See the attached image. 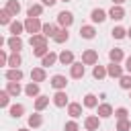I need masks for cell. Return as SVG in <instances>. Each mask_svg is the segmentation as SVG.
Returning a JSON list of instances; mask_svg holds the SVG:
<instances>
[{
    "mask_svg": "<svg viewBox=\"0 0 131 131\" xmlns=\"http://www.w3.org/2000/svg\"><path fill=\"white\" fill-rule=\"evenodd\" d=\"M41 29H43V23L39 18H31V16L25 18V31L29 35H37V33H41Z\"/></svg>",
    "mask_w": 131,
    "mask_h": 131,
    "instance_id": "cell-1",
    "label": "cell"
},
{
    "mask_svg": "<svg viewBox=\"0 0 131 131\" xmlns=\"http://www.w3.org/2000/svg\"><path fill=\"white\" fill-rule=\"evenodd\" d=\"M57 25H59L61 29H70V27L74 25V12H70V10L57 12Z\"/></svg>",
    "mask_w": 131,
    "mask_h": 131,
    "instance_id": "cell-2",
    "label": "cell"
},
{
    "mask_svg": "<svg viewBox=\"0 0 131 131\" xmlns=\"http://www.w3.org/2000/svg\"><path fill=\"white\" fill-rule=\"evenodd\" d=\"M51 102H53L57 108H63V106H68V104H70V100H68V94H66V90H55V94L51 96Z\"/></svg>",
    "mask_w": 131,
    "mask_h": 131,
    "instance_id": "cell-3",
    "label": "cell"
},
{
    "mask_svg": "<svg viewBox=\"0 0 131 131\" xmlns=\"http://www.w3.org/2000/svg\"><path fill=\"white\" fill-rule=\"evenodd\" d=\"M82 63L84 66H96L98 63V51L96 49H86L82 53Z\"/></svg>",
    "mask_w": 131,
    "mask_h": 131,
    "instance_id": "cell-4",
    "label": "cell"
},
{
    "mask_svg": "<svg viewBox=\"0 0 131 131\" xmlns=\"http://www.w3.org/2000/svg\"><path fill=\"white\" fill-rule=\"evenodd\" d=\"M84 74H86V66H84L82 61H74V63L70 66V76H72L74 80L84 78Z\"/></svg>",
    "mask_w": 131,
    "mask_h": 131,
    "instance_id": "cell-5",
    "label": "cell"
},
{
    "mask_svg": "<svg viewBox=\"0 0 131 131\" xmlns=\"http://www.w3.org/2000/svg\"><path fill=\"white\" fill-rule=\"evenodd\" d=\"M23 45H25V43H23L20 37H12V35H10V37L6 39V47L10 49V53H20Z\"/></svg>",
    "mask_w": 131,
    "mask_h": 131,
    "instance_id": "cell-6",
    "label": "cell"
},
{
    "mask_svg": "<svg viewBox=\"0 0 131 131\" xmlns=\"http://www.w3.org/2000/svg\"><path fill=\"white\" fill-rule=\"evenodd\" d=\"M4 78H6L8 82H20V80L25 78V74H23L20 68H8V70L4 72Z\"/></svg>",
    "mask_w": 131,
    "mask_h": 131,
    "instance_id": "cell-7",
    "label": "cell"
},
{
    "mask_svg": "<svg viewBox=\"0 0 131 131\" xmlns=\"http://www.w3.org/2000/svg\"><path fill=\"white\" fill-rule=\"evenodd\" d=\"M98 127H100V117L98 115H88L84 119V129L86 131H98Z\"/></svg>",
    "mask_w": 131,
    "mask_h": 131,
    "instance_id": "cell-8",
    "label": "cell"
},
{
    "mask_svg": "<svg viewBox=\"0 0 131 131\" xmlns=\"http://www.w3.org/2000/svg\"><path fill=\"white\" fill-rule=\"evenodd\" d=\"M106 18H108V12L102 10V8H92V10H90V20H92L94 25H96V23L100 25V23H104Z\"/></svg>",
    "mask_w": 131,
    "mask_h": 131,
    "instance_id": "cell-9",
    "label": "cell"
},
{
    "mask_svg": "<svg viewBox=\"0 0 131 131\" xmlns=\"http://www.w3.org/2000/svg\"><path fill=\"white\" fill-rule=\"evenodd\" d=\"M106 74H108V78H117V80H119L121 76H125V68L119 66V63H113V61H111V63L106 66Z\"/></svg>",
    "mask_w": 131,
    "mask_h": 131,
    "instance_id": "cell-10",
    "label": "cell"
},
{
    "mask_svg": "<svg viewBox=\"0 0 131 131\" xmlns=\"http://www.w3.org/2000/svg\"><path fill=\"white\" fill-rule=\"evenodd\" d=\"M49 84H51L55 90H66V86H68V78L61 76V74H55V76H51Z\"/></svg>",
    "mask_w": 131,
    "mask_h": 131,
    "instance_id": "cell-11",
    "label": "cell"
},
{
    "mask_svg": "<svg viewBox=\"0 0 131 131\" xmlns=\"http://www.w3.org/2000/svg\"><path fill=\"white\" fill-rule=\"evenodd\" d=\"M4 90L12 96V98H16L20 92H25V88L20 86V82H6V86H4Z\"/></svg>",
    "mask_w": 131,
    "mask_h": 131,
    "instance_id": "cell-12",
    "label": "cell"
},
{
    "mask_svg": "<svg viewBox=\"0 0 131 131\" xmlns=\"http://www.w3.org/2000/svg\"><path fill=\"white\" fill-rule=\"evenodd\" d=\"M96 111H98V117H100V119H108V117L115 115V108H113L108 102H100V104L96 106Z\"/></svg>",
    "mask_w": 131,
    "mask_h": 131,
    "instance_id": "cell-13",
    "label": "cell"
},
{
    "mask_svg": "<svg viewBox=\"0 0 131 131\" xmlns=\"http://www.w3.org/2000/svg\"><path fill=\"white\" fill-rule=\"evenodd\" d=\"M59 29H61V27H59V25H55V23H43V29H41V33H43L47 39H49V37L53 39V37H55V33H57Z\"/></svg>",
    "mask_w": 131,
    "mask_h": 131,
    "instance_id": "cell-14",
    "label": "cell"
},
{
    "mask_svg": "<svg viewBox=\"0 0 131 131\" xmlns=\"http://www.w3.org/2000/svg\"><path fill=\"white\" fill-rule=\"evenodd\" d=\"M29 45L35 49V47H43V45H47V37L43 35V33H37V35H31L29 37Z\"/></svg>",
    "mask_w": 131,
    "mask_h": 131,
    "instance_id": "cell-15",
    "label": "cell"
},
{
    "mask_svg": "<svg viewBox=\"0 0 131 131\" xmlns=\"http://www.w3.org/2000/svg\"><path fill=\"white\" fill-rule=\"evenodd\" d=\"M47 80V72H45V68H33L31 70V82H45Z\"/></svg>",
    "mask_w": 131,
    "mask_h": 131,
    "instance_id": "cell-16",
    "label": "cell"
},
{
    "mask_svg": "<svg viewBox=\"0 0 131 131\" xmlns=\"http://www.w3.org/2000/svg\"><path fill=\"white\" fill-rule=\"evenodd\" d=\"M108 18H113V20H123V18H125V8L113 4L111 10H108Z\"/></svg>",
    "mask_w": 131,
    "mask_h": 131,
    "instance_id": "cell-17",
    "label": "cell"
},
{
    "mask_svg": "<svg viewBox=\"0 0 131 131\" xmlns=\"http://www.w3.org/2000/svg\"><path fill=\"white\" fill-rule=\"evenodd\" d=\"M8 33H10L12 37H20V33H27V31H25V23H20V20H12L10 27H8Z\"/></svg>",
    "mask_w": 131,
    "mask_h": 131,
    "instance_id": "cell-18",
    "label": "cell"
},
{
    "mask_svg": "<svg viewBox=\"0 0 131 131\" xmlns=\"http://www.w3.org/2000/svg\"><path fill=\"white\" fill-rule=\"evenodd\" d=\"M108 59H111L113 63H121V61H125V53H123V49H121V47H113V49L108 51Z\"/></svg>",
    "mask_w": 131,
    "mask_h": 131,
    "instance_id": "cell-19",
    "label": "cell"
},
{
    "mask_svg": "<svg viewBox=\"0 0 131 131\" xmlns=\"http://www.w3.org/2000/svg\"><path fill=\"white\" fill-rule=\"evenodd\" d=\"M59 61V53H53V51H49L43 59H41V68H51V66H55Z\"/></svg>",
    "mask_w": 131,
    "mask_h": 131,
    "instance_id": "cell-20",
    "label": "cell"
},
{
    "mask_svg": "<svg viewBox=\"0 0 131 131\" xmlns=\"http://www.w3.org/2000/svg\"><path fill=\"white\" fill-rule=\"evenodd\" d=\"M80 37H82V39H94V37H96L94 25H82V27H80Z\"/></svg>",
    "mask_w": 131,
    "mask_h": 131,
    "instance_id": "cell-21",
    "label": "cell"
},
{
    "mask_svg": "<svg viewBox=\"0 0 131 131\" xmlns=\"http://www.w3.org/2000/svg\"><path fill=\"white\" fill-rule=\"evenodd\" d=\"M25 94H27V96H31V98L41 96V88H39V84H37V82H29V84L25 86Z\"/></svg>",
    "mask_w": 131,
    "mask_h": 131,
    "instance_id": "cell-22",
    "label": "cell"
},
{
    "mask_svg": "<svg viewBox=\"0 0 131 131\" xmlns=\"http://www.w3.org/2000/svg\"><path fill=\"white\" fill-rule=\"evenodd\" d=\"M8 115H10L12 119H20V117L25 115V104H20V102L10 104V106H8Z\"/></svg>",
    "mask_w": 131,
    "mask_h": 131,
    "instance_id": "cell-23",
    "label": "cell"
},
{
    "mask_svg": "<svg viewBox=\"0 0 131 131\" xmlns=\"http://www.w3.org/2000/svg\"><path fill=\"white\" fill-rule=\"evenodd\" d=\"M82 106H84V104H80V102H70V104H68V115H70L72 119L82 117Z\"/></svg>",
    "mask_w": 131,
    "mask_h": 131,
    "instance_id": "cell-24",
    "label": "cell"
},
{
    "mask_svg": "<svg viewBox=\"0 0 131 131\" xmlns=\"http://www.w3.org/2000/svg\"><path fill=\"white\" fill-rule=\"evenodd\" d=\"M4 8H6L12 16H18V12H20V2H18V0H6Z\"/></svg>",
    "mask_w": 131,
    "mask_h": 131,
    "instance_id": "cell-25",
    "label": "cell"
},
{
    "mask_svg": "<svg viewBox=\"0 0 131 131\" xmlns=\"http://www.w3.org/2000/svg\"><path fill=\"white\" fill-rule=\"evenodd\" d=\"M43 4H31L29 8H27V16H31V18H39L41 14H43Z\"/></svg>",
    "mask_w": 131,
    "mask_h": 131,
    "instance_id": "cell-26",
    "label": "cell"
},
{
    "mask_svg": "<svg viewBox=\"0 0 131 131\" xmlns=\"http://www.w3.org/2000/svg\"><path fill=\"white\" fill-rule=\"evenodd\" d=\"M76 59H74V53L70 51V49H63L61 53H59V63L61 66H72Z\"/></svg>",
    "mask_w": 131,
    "mask_h": 131,
    "instance_id": "cell-27",
    "label": "cell"
},
{
    "mask_svg": "<svg viewBox=\"0 0 131 131\" xmlns=\"http://www.w3.org/2000/svg\"><path fill=\"white\" fill-rule=\"evenodd\" d=\"M108 74H106V66H100V63H96L94 68H92V78L94 80H104Z\"/></svg>",
    "mask_w": 131,
    "mask_h": 131,
    "instance_id": "cell-28",
    "label": "cell"
},
{
    "mask_svg": "<svg viewBox=\"0 0 131 131\" xmlns=\"http://www.w3.org/2000/svg\"><path fill=\"white\" fill-rule=\"evenodd\" d=\"M82 104H84L86 108H96V106H98V96H96V94H92V92H88V94L84 96Z\"/></svg>",
    "mask_w": 131,
    "mask_h": 131,
    "instance_id": "cell-29",
    "label": "cell"
},
{
    "mask_svg": "<svg viewBox=\"0 0 131 131\" xmlns=\"http://www.w3.org/2000/svg\"><path fill=\"white\" fill-rule=\"evenodd\" d=\"M47 106H49V96H47V94H41V96L35 98V111H37V113H41V111L47 108Z\"/></svg>",
    "mask_w": 131,
    "mask_h": 131,
    "instance_id": "cell-30",
    "label": "cell"
},
{
    "mask_svg": "<svg viewBox=\"0 0 131 131\" xmlns=\"http://www.w3.org/2000/svg\"><path fill=\"white\" fill-rule=\"evenodd\" d=\"M43 125V117H41V113H33V115H29V127L31 129H39Z\"/></svg>",
    "mask_w": 131,
    "mask_h": 131,
    "instance_id": "cell-31",
    "label": "cell"
},
{
    "mask_svg": "<svg viewBox=\"0 0 131 131\" xmlns=\"http://www.w3.org/2000/svg\"><path fill=\"white\" fill-rule=\"evenodd\" d=\"M68 39H70V31H68V29H59V31L55 33V37H53V41H55V43H59V45H61V43H66Z\"/></svg>",
    "mask_w": 131,
    "mask_h": 131,
    "instance_id": "cell-32",
    "label": "cell"
},
{
    "mask_svg": "<svg viewBox=\"0 0 131 131\" xmlns=\"http://www.w3.org/2000/svg\"><path fill=\"white\" fill-rule=\"evenodd\" d=\"M111 35H113V39H125V37H127V29L121 27V25H117V27H113Z\"/></svg>",
    "mask_w": 131,
    "mask_h": 131,
    "instance_id": "cell-33",
    "label": "cell"
},
{
    "mask_svg": "<svg viewBox=\"0 0 131 131\" xmlns=\"http://www.w3.org/2000/svg\"><path fill=\"white\" fill-rule=\"evenodd\" d=\"M10 23H12V14H10L6 8H2V10H0V25L10 27Z\"/></svg>",
    "mask_w": 131,
    "mask_h": 131,
    "instance_id": "cell-34",
    "label": "cell"
},
{
    "mask_svg": "<svg viewBox=\"0 0 131 131\" xmlns=\"http://www.w3.org/2000/svg\"><path fill=\"white\" fill-rule=\"evenodd\" d=\"M20 63H23L20 53H10V57H8V68H18Z\"/></svg>",
    "mask_w": 131,
    "mask_h": 131,
    "instance_id": "cell-35",
    "label": "cell"
},
{
    "mask_svg": "<svg viewBox=\"0 0 131 131\" xmlns=\"http://www.w3.org/2000/svg\"><path fill=\"white\" fill-rule=\"evenodd\" d=\"M119 86H121L123 90H131V74L121 76V78H119Z\"/></svg>",
    "mask_w": 131,
    "mask_h": 131,
    "instance_id": "cell-36",
    "label": "cell"
},
{
    "mask_svg": "<svg viewBox=\"0 0 131 131\" xmlns=\"http://www.w3.org/2000/svg\"><path fill=\"white\" fill-rule=\"evenodd\" d=\"M129 129H131V121H129V119H121V121H117L115 131H129Z\"/></svg>",
    "mask_w": 131,
    "mask_h": 131,
    "instance_id": "cell-37",
    "label": "cell"
},
{
    "mask_svg": "<svg viewBox=\"0 0 131 131\" xmlns=\"http://www.w3.org/2000/svg\"><path fill=\"white\" fill-rule=\"evenodd\" d=\"M10 98H12V96H10L6 90H2V92H0V106H2V108L10 106Z\"/></svg>",
    "mask_w": 131,
    "mask_h": 131,
    "instance_id": "cell-38",
    "label": "cell"
},
{
    "mask_svg": "<svg viewBox=\"0 0 131 131\" xmlns=\"http://www.w3.org/2000/svg\"><path fill=\"white\" fill-rule=\"evenodd\" d=\"M47 53H49V47H47V45H43V47H35V49H33V55H35V57H41V59H43Z\"/></svg>",
    "mask_w": 131,
    "mask_h": 131,
    "instance_id": "cell-39",
    "label": "cell"
},
{
    "mask_svg": "<svg viewBox=\"0 0 131 131\" xmlns=\"http://www.w3.org/2000/svg\"><path fill=\"white\" fill-rule=\"evenodd\" d=\"M127 115H129V111H127L125 106H119V108H115V117H117V121H121V119H127Z\"/></svg>",
    "mask_w": 131,
    "mask_h": 131,
    "instance_id": "cell-40",
    "label": "cell"
},
{
    "mask_svg": "<svg viewBox=\"0 0 131 131\" xmlns=\"http://www.w3.org/2000/svg\"><path fill=\"white\" fill-rule=\"evenodd\" d=\"M63 131H80V125L76 121H68L66 127H63Z\"/></svg>",
    "mask_w": 131,
    "mask_h": 131,
    "instance_id": "cell-41",
    "label": "cell"
},
{
    "mask_svg": "<svg viewBox=\"0 0 131 131\" xmlns=\"http://www.w3.org/2000/svg\"><path fill=\"white\" fill-rule=\"evenodd\" d=\"M8 53L4 51V49H0V66H8Z\"/></svg>",
    "mask_w": 131,
    "mask_h": 131,
    "instance_id": "cell-42",
    "label": "cell"
},
{
    "mask_svg": "<svg viewBox=\"0 0 131 131\" xmlns=\"http://www.w3.org/2000/svg\"><path fill=\"white\" fill-rule=\"evenodd\" d=\"M125 72H127V74H131V55H129V57H125Z\"/></svg>",
    "mask_w": 131,
    "mask_h": 131,
    "instance_id": "cell-43",
    "label": "cell"
},
{
    "mask_svg": "<svg viewBox=\"0 0 131 131\" xmlns=\"http://www.w3.org/2000/svg\"><path fill=\"white\" fill-rule=\"evenodd\" d=\"M55 2H59V0H41V4H43V6H49V8L55 6Z\"/></svg>",
    "mask_w": 131,
    "mask_h": 131,
    "instance_id": "cell-44",
    "label": "cell"
},
{
    "mask_svg": "<svg viewBox=\"0 0 131 131\" xmlns=\"http://www.w3.org/2000/svg\"><path fill=\"white\" fill-rule=\"evenodd\" d=\"M111 2H113V4H117V6H123L127 0H111Z\"/></svg>",
    "mask_w": 131,
    "mask_h": 131,
    "instance_id": "cell-45",
    "label": "cell"
},
{
    "mask_svg": "<svg viewBox=\"0 0 131 131\" xmlns=\"http://www.w3.org/2000/svg\"><path fill=\"white\" fill-rule=\"evenodd\" d=\"M127 37H129V39H131V27H129V29H127Z\"/></svg>",
    "mask_w": 131,
    "mask_h": 131,
    "instance_id": "cell-46",
    "label": "cell"
},
{
    "mask_svg": "<svg viewBox=\"0 0 131 131\" xmlns=\"http://www.w3.org/2000/svg\"><path fill=\"white\" fill-rule=\"evenodd\" d=\"M16 131H29V129H27V127H20V129H16Z\"/></svg>",
    "mask_w": 131,
    "mask_h": 131,
    "instance_id": "cell-47",
    "label": "cell"
},
{
    "mask_svg": "<svg viewBox=\"0 0 131 131\" xmlns=\"http://www.w3.org/2000/svg\"><path fill=\"white\" fill-rule=\"evenodd\" d=\"M61 2H72V0H61Z\"/></svg>",
    "mask_w": 131,
    "mask_h": 131,
    "instance_id": "cell-48",
    "label": "cell"
},
{
    "mask_svg": "<svg viewBox=\"0 0 131 131\" xmlns=\"http://www.w3.org/2000/svg\"><path fill=\"white\" fill-rule=\"evenodd\" d=\"M129 98H131V90H129Z\"/></svg>",
    "mask_w": 131,
    "mask_h": 131,
    "instance_id": "cell-49",
    "label": "cell"
}]
</instances>
